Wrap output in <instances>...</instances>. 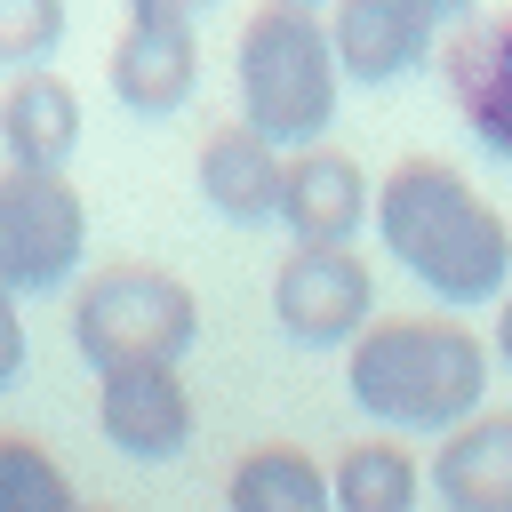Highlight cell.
<instances>
[{"instance_id": "4", "label": "cell", "mask_w": 512, "mask_h": 512, "mask_svg": "<svg viewBox=\"0 0 512 512\" xmlns=\"http://www.w3.org/2000/svg\"><path fill=\"white\" fill-rule=\"evenodd\" d=\"M200 336V296L160 264H104L72 296V344L96 376L112 368H176Z\"/></svg>"}, {"instance_id": "20", "label": "cell", "mask_w": 512, "mask_h": 512, "mask_svg": "<svg viewBox=\"0 0 512 512\" xmlns=\"http://www.w3.org/2000/svg\"><path fill=\"white\" fill-rule=\"evenodd\" d=\"M496 352H504V368H512V288H504V304H496Z\"/></svg>"}, {"instance_id": "9", "label": "cell", "mask_w": 512, "mask_h": 512, "mask_svg": "<svg viewBox=\"0 0 512 512\" xmlns=\"http://www.w3.org/2000/svg\"><path fill=\"white\" fill-rule=\"evenodd\" d=\"M368 216H376V184L360 176L352 152L312 144V152L288 160V176H280V224H288L296 248H352V232Z\"/></svg>"}, {"instance_id": "12", "label": "cell", "mask_w": 512, "mask_h": 512, "mask_svg": "<svg viewBox=\"0 0 512 512\" xmlns=\"http://www.w3.org/2000/svg\"><path fill=\"white\" fill-rule=\"evenodd\" d=\"M280 176H288L280 144H264L248 120L208 128V144H200V192H208L216 216H232V224H272V216H280Z\"/></svg>"}, {"instance_id": "22", "label": "cell", "mask_w": 512, "mask_h": 512, "mask_svg": "<svg viewBox=\"0 0 512 512\" xmlns=\"http://www.w3.org/2000/svg\"><path fill=\"white\" fill-rule=\"evenodd\" d=\"M80 512H112V504H80Z\"/></svg>"}, {"instance_id": "3", "label": "cell", "mask_w": 512, "mask_h": 512, "mask_svg": "<svg viewBox=\"0 0 512 512\" xmlns=\"http://www.w3.org/2000/svg\"><path fill=\"white\" fill-rule=\"evenodd\" d=\"M240 120L264 136V144H296L312 152L320 128L336 120V48H328V24L296 0H264L248 24H240Z\"/></svg>"}, {"instance_id": "18", "label": "cell", "mask_w": 512, "mask_h": 512, "mask_svg": "<svg viewBox=\"0 0 512 512\" xmlns=\"http://www.w3.org/2000/svg\"><path fill=\"white\" fill-rule=\"evenodd\" d=\"M64 40V0H0V72H32L48 64Z\"/></svg>"}, {"instance_id": "11", "label": "cell", "mask_w": 512, "mask_h": 512, "mask_svg": "<svg viewBox=\"0 0 512 512\" xmlns=\"http://www.w3.org/2000/svg\"><path fill=\"white\" fill-rule=\"evenodd\" d=\"M0 144H8V168H40V176H64L72 144H80V88L56 72V64H32L0 88Z\"/></svg>"}, {"instance_id": "10", "label": "cell", "mask_w": 512, "mask_h": 512, "mask_svg": "<svg viewBox=\"0 0 512 512\" xmlns=\"http://www.w3.org/2000/svg\"><path fill=\"white\" fill-rule=\"evenodd\" d=\"M96 424L120 456L168 464L192 440V392L176 368H112V376H96Z\"/></svg>"}, {"instance_id": "13", "label": "cell", "mask_w": 512, "mask_h": 512, "mask_svg": "<svg viewBox=\"0 0 512 512\" xmlns=\"http://www.w3.org/2000/svg\"><path fill=\"white\" fill-rule=\"evenodd\" d=\"M432 488L448 512H512V408H480L432 448Z\"/></svg>"}, {"instance_id": "5", "label": "cell", "mask_w": 512, "mask_h": 512, "mask_svg": "<svg viewBox=\"0 0 512 512\" xmlns=\"http://www.w3.org/2000/svg\"><path fill=\"white\" fill-rule=\"evenodd\" d=\"M88 256V208L64 176L40 168H0V288L32 296L72 280Z\"/></svg>"}, {"instance_id": "2", "label": "cell", "mask_w": 512, "mask_h": 512, "mask_svg": "<svg viewBox=\"0 0 512 512\" xmlns=\"http://www.w3.org/2000/svg\"><path fill=\"white\" fill-rule=\"evenodd\" d=\"M344 384L352 400L376 416V424H400V432H456L480 416V392H488V344L464 328V320H424V312H400V320H368L352 336V360H344Z\"/></svg>"}, {"instance_id": "23", "label": "cell", "mask_w": 512, "mask_h": 512, "mask_svg": "<svg viewBox=\"0 0 512 512\" xmlns=\"http://www.w3.org/2000/svg\"><path fill=\"white\" fill-rule=\"evenodd\" d=\"M296 8H312V0H296Z\"/></svg>"}, {"instance_id": "19", "label": "cell", "mask_w": 512, "mask_h": 512, "mask_svg": "<svg viewBox=\"0 0 512 512\" xmlns=\"http://www.w3.org/2000/svg\"><path fill=\"white\" fill-rule=\"evenodd\" d=\"M24 368V320H16V296L0 288V384H16Z\"/></svg>"}, {"instance_id": "15", "label": "cell", "mask_w": 512, "mask_h": 512, "mask_svg": "<svg viewBox=\"0 0 512 512\" xmlns=\"http://www.w3.org/2000/svg\"><path fill=\"white\" fill-rule=\"evenodd\" d=\"M224 512H336V504H328V472H320L304 448L272 440V448H248V456L232 464Z\"/></svg>"}, {"instance_id": "16", "label": "cell", "mask_w": 512, "mask_h": 512, "mask_svg": "<svg viewBox=\"0 0 512 512\" xmlns=\"http://www.w3.org/2000/svg\"><path fill=\"white\" fill-rule=\"evenodd\" d=\"M336 512H416V456L400 440H352L328 472Z\"/></svg>"}, {"instance_id": "8", "label": "cell", "mask_w": 512, "mask_h": 512, "mask_svg": "<svg viewBox=\"0 0 512 512\" xmlns=\"http://www.w3.org/2000/svg\"><path fill=\"white\" fill-rule=\"evenodd\" d=\"M104 80H112V96L128 112L168 120L192 96V80H200V32H192V16H176V8H128Z\"/></svg>"}, {"instance_id": "6", "label": "cell", "mask_w": 512, "mask_h": 512, "mask_svg": "<svg viewBox=\"0 0 512 512\" xmlns=\"http://www.w3.org/2000/svg\"><path fill=\"white\" fill-rule=\"evenodd\" d=\"M448 24H472V0H336L328 48H336L344 80L384 88V80L416 72Z\"/></svg>"}, {"instance_id": "14", "label": "cell", "mask_w": 512, "mask_h": 512, "mask_svg": "<svg viewBox=\"0 0 512 512\" xmlns=\"http://www.w3.org/2000/svg\"><path fill=\"white\" fill-rule=\"evenodd\" d=\"M448 88H456L472 136L512 160V8L456 32V48H448Z\"/></svg>"}, {"instance_id": "17", "label": "cell", "mask_w": 512, "mask_h": 512, "mask_svg": "<svg viewBox=\"0 0 512 512\" xmlns=\"http://www.w3.org/2000/svg\"><path fill=\"white\" fill-rule=\"evenodd\" d=\"M0 512H80L64 464L24 432H0Z\"/></svg>"}, {"instance_id": "1", "label": "cell", "mask_w": 512, "mask_h": 512, "mask_svg": "<svg viewBox=\"0 0 512 512\" xmlns=\"http://www.w3.org/2000/svg\"><path fill=\"white\" fill-rule=\"evenodd\" d=\"M376 232L440 304H504L512 288V224L448 160H400L376 184Z\"/></svg>"}, {"instance_id": "7", "label": "cell", "mask_w": 512, "mask_h": 512, "mask_svg": "<svg viewBox=\"0 0 512 512\" xmlns=\"http://www.w3.org/2000/svg\"><path fill=\"white\" fill-rule=\"evenodd\" d=\"M376 312V272L352 256V248H288L280 272H272V320L328 352V344H352Z\"/></svg>"}, {"instance_id": "21", "label": "cell", "mask_w": 512, "mask_h": 512, "mask_svg": "<svg viewBox=\"0 0 512 512\" xmlns=\"http://www.w3.org/2000/svg\"><path fill=\"white\" fill-rule=\"evenodd\" d=\"M128 8H176V16H200V8H216V0H128Z\"/></svg>"}]
</instances>
